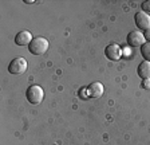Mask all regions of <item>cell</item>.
Returning a JSON list of instances; mask_svg holds the SVG:
<instances>
[{
    "label": "cell",
    "instance_id": "cell-7",
    "mask_svg": "<svg viewBox=\"0 0 150 145\" xmlns=\"http://www.w3.org/2000/svg\"><path fill=\"white\" fill-rule=\"evenodd\" d=\"M86 93L87 97L90 98H99L103 94V85L100 82H93L86 87Z\"/></svg>",
    "mask_w": 150,
    "mask_h": 145
},
{
    "label": "cell",
    "instance_id": "cell-2",
    "mask_svg": "<svg viewBox=\"0 0 150 145\" xmlns=\"http://www.w3.org/2000/svg\"><path fill=\"white\" fill-rule=\"evenodd\" d=\"M25 97H27V101L31 105H39L42 101H43L44 92L39 85H32L27 89Z\"/></svg>",
    "mask_w": 150,
    "mask_h": 145
},
{
    "label": "cell",
    "instance_id": "cell-10",
    "mask_svg": "<svg viewBox=\"0 0 150 145\" xmlns=\"http://www.w3.org/2000/svg\"><path fill=\"white\" fill-rule=\"evenodd\" d=\"M141 54H142L144 59L150 62V42H146V43L141 47Z\"/></svg>",
    "mask_w": 150,
    "mask_h": 145
},
{
    "label": "cell",
    "instance_id": "cell-9",
    "mask_svg": "<svg viewBox=\"0 0 150 145\" xmlns=\"http://www.w3.org/2000/svg\"><path fill=\"white\" fill-rule=\"evenodd\" d=\"M138 75L141 77L142 79H150V62L147 60H144L138 66Z\"/></svg>",
    "mask_w": 150,
    "mask_h": 145
},
{
    "label": "cell",
    "instance_id": "cell-3",
    "mask_svg": "<svg viewBox=\"0 0 150 145\" xmlns=\"http://www.w3.org/2000/svg\"><path fill=\"white\" fill-rule=\"evenodd\" d=\"M25 70H27V60H25V58L22 57L12 59V62L8 66V71L11 74H23Z\"/></svg>",
    "mask_w": 150,
    "mask_h": 145
},
{
    "label": "cell",
    "instance_id": "cell-11",
    "mask_svg": "<svg viewBox=\"0 0 150 145\" xmlns=\"http://www.w3.org/2000/svg\"><path fill=\"white\" fill-rule=\"evenodd\" d=\"M142 10H144V12L150 14V0H146L142 3Z\"/></svg>",
    "mask_w": 150,
    "mask_h": 145
},
{
    "label": "cell",
    "instance_id": "cell-13",
    "mask_svg": "<svg viewBox=\"0 0 150 145\" xmlns=\"http://www.w3.org/2000/svg\"><path fill=\"white\" fill-rule=\"evenodd\" d=\"M144 36H145V39H146L147 42H150V28L146 30V31L144 32Z\"/></svg>",
    "mask_w": 150,
    "mask_h": 145
},
{
    "label": "cell",
    "instance_id": "cell-6",
    "mask_svg": "<svg viewBox=\"0 0 150 145\" xmlns=\"http://www.w3.org/2000/svg\"><path fill=\"white\" fill-rule=\"evenodd\" d=\"M105 55L109 58L110 60H119L122 57V48L119 47L118 44H109L105 48Z\"/></svg>",
    "mask_w": 150,
    "mask_h": 145
},
{
    "label": "cell",
    "instance_id": "cell-4",
    "mask_svg": "<svg viewBox=\"0 0 150 145\" xmlns=\"http://www.w3.org/2000/svg\"><path fill=\"white\" fill-rule=\"evenodd\" d=\"M127 43L131 47H142L146 43V39L141 31H131L127 35Z\"/></svg>",
    "mask_w": 150,
    "mask_h": 145
},
{
    "label": "cell",
    "instance_id": "cell-1",
    "mask_svg": "<svg viewBox=\"0 0 150 145\" xmlns=\"http://www.w3.org/2000/svg\"><path fill=\"white\" fill-rule=\"evenodd\" d=\"M28 50L32 55H43L48 50V41L43 36H36L28 46Z\"/></svg>",
    "mask_w": 150,
    "mask_h": 145
},
{
    "label": "cell",
    "instance_id": "cell-14",
    "mask_svg": "<svg viewBox=\"0 0 150 145\" xmlns=\"http://www.w3.org/2000/svg\"><path fill=\"white\" fill-rule=\"evenodd\" d=\"M25 3H27V4H34L35 1H34V0H25Z\"/></svg>",
    "mask_w": 150,
    "mask_h": 145
},
{
    "label": "cell",
    "instance_id": "cell-5",
    "mask_svg": "<svg viewBox=\"0 0 150 145\" xmlns=\"http://www.w3.org/2000/svg\"><path fill=\"white\" fill-rule=\"evenodd\" d=\"M135 24L139 30H149L150 28V15L144 11L135 14Z\"/></svg>",
    "mask_w": 150,
    "mask_h": 145
},
{
    "label": "cell",
    "instance_id": "cell-12",
    "mask_svg": "<svg viewBox=\"0 0 150 145\" xmlns=\"http://www.w3.org/2000/svg\"><path fill=\"white\" fill-rule=\"evenodd\" d=\"M142 87L144 89H150V79H144V81H142Z\"/></svg>",
    "mask_w": 150,
    "mask_h": 145
},
{
    "label": "cell",
    "instance_id": "cell-8",
    "mask_svg": "<svg viewBox=\"0 0 150 145\" xmlns=\"http://www.w3.org/2000/svg\"><path fill=\"white\" fill-rule=\"evenodd\" d=\"M32 35L30 31H25V30H23V31L18 32L15 36V43L18 44V46H30V43L32 42Z\"/></svg>",
    "mask_w": 150,
    "mask_h": 145
}]
</instances>
